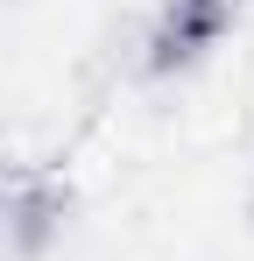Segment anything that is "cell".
Returning a JSON list of instances; mask_svg holds the SVG:
<instances>
[{
	"label": "cell",
	"instance_id": "1",
	"mask_svg": "<svg viewBox=\"0 0 254 261\" xmlns=\"http://www.w3.org/2000/svg\"><path fill=\"white\" fill-rule=\"evenodd\" d=\"M71 226V184L49 170H0V261H42Z\"/></svg>",
	"mask_w": 254,
	"mask_h": 261
},
{
	"label": "cell",
	"instance_id": "2",
	"mask_svg": "<svg viewBox=\"0 0 254 261\" xmlns=\"http://www.w3.org/2000/svg\"><path fill=\"white\" fill-rule=\"evenodd\" d=\"M240 0H156L148 29H141V71L148 78H176V71H198L212 49L226 43Z\"/></svg>",
	"mask_w": 254,
	"mask_h": 261
},
{
	"label": "cell",
	"instance_id": "3",
	"mask_svg": "<svg viewBox=\"0 0 254 261\" xmlns=\"http://www.w3.org/2000/svg\"><path fill=\"white\" fill-rule=\"evenodd\" d=\"M247 205H254V184H247Z\"/></svg>",
	"mask_w": 254,
	"mask_h": 261
}]
</instances>
